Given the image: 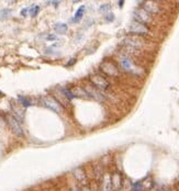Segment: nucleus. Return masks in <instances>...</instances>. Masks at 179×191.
<instances>
[{
	"label": "nucleus",
	"instance_id": "nucleus-9",
	"mask_svg": "<svg viewBox=\"0 0 179 191\" xmlns=\"http://www.w3.org/2000/svg\"><path fill=\"white\" fill-rule=\"evenodd\" d=\"M143 9L145 10L146 12L150 13H156L160 12V6L157 4V1H155V0H145L144 1V4H143Z\"/></svg>",
	"mask_w": 179,
	"mask_h": 191
},
{
	"label": "nucleus",
	"instance_id": "nucleus-4",
	"mask_svg": "<svg viewBox=\"0 0 179 191\" xmlns=\"http://www.w3.org/2000/svg\"><path fill=\"white\" fill-rule=\"evenodd\" d=\"M100 69L102 71L103 74H106L107 76H111V77H118L120 74L117 65L113 62H110V61H103L101 63Z\"/></svg>",
	"mask_w": 179,
	"mask_h": 191
},
{
	"label": "nucleus",
	"instance_id": "nucleus-13",
	"mask_svg": "<svg viewBox=\"0 0 179 191\" xmlns=\"http://www.w3.org/2000/svg\"><path fill=\"white\" fill-rule=\"evenodd\" d=\"M73 175H74V177H75L79 182H81L83 186L87 185V183H86V174H85V171H83L81 168H75V169L73 170Z\"/></svg>",
	"mask_w": 179,
	"mask_h": 191
},
{
	"label": "nucleus",
	"instance_id": "nucleus-6",
	"mask_svg": "<svg viewBox=\"0 0 179 191\" xmlns=\"http://www.w3.org/2000/svg\"><path fill=\"white\" fill-rule=\"evenodd\" d=\"M7 122H8L9 126L11 128V130H12V132L17 136L19 137L24 136V132H23V129L21 128L20 121H18L13 115H7Z\"/></svg>",
	"mask_w": 179,
	"mask_h": 191
},
{
	"label": "nucleus",
	"instance_id": "nucleus-5",
	"mask_svg": "<svg viewBox=\"0 0 179 191\" xmlns=\"http://www.w3.org/2000/svg\"><path fill=\"white\" fill-rule=\"evenodd\" d=\"M129 32L134 34V35L141 36V35H146L148 33V29H147V26L145 24L140 23L138 21H133L129 26Z\"/></svg>",
	"mask_w": 179,
	"mask_h": 191
},
{
	"label": "nucleus",
	"instance_id": "nucleus-16",
	"mask_svg": "<svg viewBox=\"0 0 179 191\" xmlns=\"http://www.w3.org/2000/svg\"><path fill=\"white\" fill-rule=\"evenodd\" d=\"M54 30L56 33L58 34H65L68 31V26L65 23H56L54 25Z\"/></svg>",
	"mask_w": 179,
	"mask_h": 191
},
{
	"label": "nucleus",
	"instance_id": "nucleus-8",
	"mask_svg": "<svg viewBox=\"0 0 179 191\" xmlns=\"http://www.w3.org/2000/svg\"><path fill=\"white\" fill-rule=\"evenodd\" d=\"M83 89L88 92V95L90 97V99H95L98 100V101H103L104 100V96L103 93L101 92V90L97 89L96 87H93L92 85H86Z\"/></svg>",
	"mask_w": 179,
	"mask_h": 191
},
{
	"label": "nucleus",
	"instance_id": "nucleus-25",
	"mask_svg": "<svg viewBox=\"0 0 179 191\" xmlns=\"http://www.w3.org/2000/svg\"><path fill=\"white\" fill-rule=\"evenodd\" d=\"M29 12V8H24L23 9V10H21V16H22V17H25V16H26V13Z\"/></svg>",
	"mask_w": 179,
	"mask_h": 191
},
{
	"label": "nucleus",
	"instance_id": "nucleus-27",
	"mask_svg": "<svg viewBox=\"0 0 179 191\" xmlns=\"http://www.w3.org/2000/svg\"><path fill=\"white\" fill-rule=\"evenodd\" d=\"M46 38H47V40H48V41H54V40H56V36H55V35H47V36H46Z\"/></svg>",
	"mask_w": 179,
	"mask_h": 191
},
{
	"label": "nucleus",
	"instance_id": "nucleus-7",
	"mask_svg": "<svg viewBox=\"0 0 179 191\" xmlns=\"http://www.w3.org/2000/svg\"><path fill=\"white\" fill-rule=\"evenodd\" d=\"M134 19L135 21H138L140 23H143V24H148L152 22V17L148 12H146L144 9H136L133 13Z\"/></svg>",
	"mask_w": 179,
	"mask_h": 191
},
{
	"label": "nucleus",
	"instance_id": "nucleus-28",
	"mask_svg": "<svg viewBox=\"0 0 179 191\" xmlns=\"http://www.w3.org/2000/svg\"><path fill=\"white\" fill-rule=\"evenodd\" d=\"M71 62L68 63V64H67V66H71V65H73V64H74V63L76 62V59H75V58H73V59H71Z\"/></svg>",
	"mask_w": 179,
	"mask_h": 191
},
{
	"label": "nucleus",
	"instance_id": "nucleus-30",
	"mask_svg": "<svg viewBox=\"0 0 179 191\" xmlns=\"http://www.w3.org/2000/svg\"><path fill=\"white\" fill-rule=\"evenodd\" d=\"M155 191H167L166 189H164V188H159V189H157V190H155Z\"/></svg>",
	"mask_w": 179,
	"mask_h": 191
},
{
	"label": "nucleus",
	"instance_id": "nucleus-24",
	"mask_svg": "<svg viewBox=\"0 0 179 191\" xmlns=\"http://www.w3.org/2000/svg\"><path fill=\"white\" fill-rule=\"evenodd\" d=\"M104 20L107 21V22H112L114 20V14L113 13H107L106 17H104Z\"/></svg>",
	"mask_w": 179,
	"mask_h": 191
},
{
	"label": "nucleus",
	"instance_id": "nucleus-10",
	"mask_svg": "<svg viewBox=\"0 0 179 191\" xmlns=\"http://www.w3.org/2000/svg\"><path fill=\"white\" fill-rule=\"evenodd\" d=\"M120 65L122 67V69H124L125 71H129V73H134L136 74L138 69L136 67L134 66V64L131 62V59L129 57H122L120 59Z\"/></svg>",
	"mask_w": 179,
	"mask_h": 191
},
{
	"label": "nucleus",
	"instance_id": "nucleus-19",
	"mask_svg": "<svg viewBox=\"0 0 179 191\" xmlns=\"http://www.w3.org/2000/svg\"><path fill=\"white\" fill-rule=\"evenodd\" d=\"M39 12H40V6H38V4H33L31 8H29V13L32 18L36 17Z\"/></svg>",
	"mask_w": 179,
	"mask_h": 191
},
{
	"label": "nucleus",
	"instance_id": "nucleus-32",
	"mask_svg": "<svg viewBox=\"0 0 179 191\" xmlns=\"http://www.w3.org/2000/svg\"><path fill=\"white\" fill-rule=\"evenodd\" d=\"M155 1H164V0H155Z\"/></svg>",
	"mask_w": 179,
	"mask_h": 191
},
{
	"label": "nucleus",
	"instance_id": "nucleus-21",
	"mask_svg": "<svg viewBox=\"0 0 179 191\" xmlns=\"http://www.w3.org/2000/svg\"><path fill=\"white\" fill-rule=\"evenodd\" d=\"M142 182V187H143V190L145 189H150V188L153 187V180L150 178H146L144 181H141Z\"/></svg>",
	"mask_w": 179,
	"mask_h": 191
},
{
	"label": "nucleus",
	"instance_id": "nucleus-15",
	"mask_svg": "<svg viewBox=\"0 0 179 191\" xmlns=\"http://www.w3.org/2000/svg\"><path fill=\"white\" fill-rule=\"evenodd\" d=\"M85 10H86V7H85V6H81V7H79V8H78V10L76 11L74 18H73V22L78 23V22L83 19V13H85Z\"/></svg>",
	"mask_w": 179,
	"mask_h": 191
},
{
	"label": "nucleus",
	"instance_id": "nucleus-22",
	"mask_svg": "<svg viewBox=\"0 0 179 191\" xmlns=\"http://www.w3.org/2000/svg\"><path fill=\"white\" fill-rule=\"evenodd\" d=\"M132 189H133L134 191H142V190H143V187H142V182H141V181L133 183V186H132Z\"/></svg>",
	"mask_w": 179,
	"mask_h": 191
},
{
	"label": "nucleus",
	"instance_id": "nucleus-29",
	"mask_svg": "<svg viewBox=\"0 0 179 191\" xmlns=\"http://www.w3.org/2000/svg\"><path fill=\"white\" fill-rule=\"evenodd\" d=\"M123 4H124V0H119V6H120V7H122Z\"/></svg>",
	"mask_w": 179,
	"mask_h": 191
},
{
	"label": "nucleus",
	"instance_id": "nucleus-23",
	"mask_svg": "<svg viewBox=\"0 0 179 191\" xmlns=\"http://www.w3.org/2000/svg\"><path fill=\"white\" fill-rule=\"evenodd\" d=\"M110 8H111V6H110V4H102V6H100L99 11H100V12H107V11H109V10H110Z\"/></svg>",
	"mask_w": 179,
	"mask_h": 191
},
{
	"label": "nucleus",
	"instance_id": "nucleus-26",
	"mask_svg": "<svg viewBox=\"0 0 179 191\" xmlns=\"http://www.w3.org/2000/svg\"><path fill=\"white\" fill-rule=\"evenodd\" d=\"M59 2H61V0H51V4H53L54 7H57L59 4Z\"/></svg>",
	"mask_w": 179,
	"mask_h": 191
},
{
	"label": "nucleus",
	"instance_id": "nucleus-12",
	"mask_svg": "<svg viewBox=\"0 0 179 191\" xmlns=\"http://www.w3.org/2000/svg\"><path fill=\"white\" fill-rule=\"evenodd\" d=\"M111 186H112V191H117L122 187V177L119 172H114L111 176Z\"/></svg>",
	"mask_w": 179,
	"mask_h": 191
},
{
	"label": "nucleus",
	"instance_id": "nucleus-11",
	"mask_svg": "<svg viewBox=\"0 0 179 191\" xmlns=\"http://www.w3.org/2000/svg\"><path fill=\"white\" fill-rule=\"evenodd\" d=\"M98 191H112V186H111V175L104 174L100 183V187Z\"/></svg>",
	"mask_w": 179,
	"mask_h": 191
},
{
	"label": "nucleus",
	"instance_id": "nucleus-14",
	"mask_svg": "<svg viewBox=\"0 0 179 191\" xmlns=\"http://www.w3.org/2000/svg\"><path fill=\"white\" fill-rule=\"evenodd\" d=\"M73 93L75 97H80V98H83V99H90V97L88 95V92L81 87H77V88H74L73 90Z\"/></svg>",
	"mask_w": 179,
	"mask_h": 191
},
{
	"label": "nucleus",
	"instance_id": "nucleus-2",
	"mask_svg": "<svg viewBox=\"0 0 179 191\" xmlns=\"http://www.w3.org/2000/svg\"><path fill=\"white\" fill-rule=\"evenodd\" d=\"M40 102L43 107H45V108L50 109L52 111H54L56 113H62L63 112V107L61 102H58L56 99H54L53 97H50V96H44V97H42L41 100H40Z\"/></svg>",
	"mask_w": 179,
	"mask_h": 191
},
{
	"label": "nucleus",
	"instance_id": "nucleus-20",
	"mask_svg": "<svg viewBox=\"0 0 179 191\" xmlns=\"http://www.w3.org/2000/svg\"><path fill=\"white\" fill-rule=\"evenodd\" d=\"M61 92H62L63 95L66 97L67 100H71V99H74V98H75V96H74V93H73V91H71V89L62 88V89H61Z\"/></svg>",
	"mask_w": 179,
	"mask_h": 191
},
{
	"label": "nucleus",
	"instance_id": "nucleus-17",
	"mask_svg": "<svg viewBox=\"0 0 179 191\" xmlns=\"http://www.w3.org/2000/svg\"><path fill=\"white\" fill-rule=\"evenodd\" d=\"M11 9H8V8H4V9H1L0 10V21H6L8 20L9 18L11 17Z\"/></svg>",
	"mask_w": 179,
	"mask_h": 191
},
{
	"label": "nucleus",
	"instance_id": "nucleus-3",
	"mask_svg": "<svg viewBox=\"0 0 179 191\" xmlns=\"http://www.w3.org/2000/svg\"><path fill=\"white\" fill-rule=\"evenodd\" d=\"M90 83L93 87H96L97 89H99V90H107L109 89L110 87V83H109L107 78H104L102 75H99V74H95V75L90 76Z\"/></svg>",
	"mask_w": 179,
	"mask_h": 191
},
{
	"label": "nucleus",
	"instance_id": "nucleus-31",
	"mask_svg": "<svg viewBox=\"0 0 179 191\" xmlns=\"http://www.w3.org/2000/svg\"><path fill=\"white\" fill-rule=\"evenodd\" d=\"M80 1H83V0H73V2H80Z\"/></svg>",
	"mask_w": 179,
	"mask_h": 191
},
{
	"label": "nucleus",
	"instance_id": "nucleus-1",
	"mask_svg": "<svg viewBox=\"0 0 179 191\" xmlns=\"http://www.w3.org/2000/svg\"><path fill=\"white\" fill-rule=\"evenodd\" d=\"M122 44L132 50H141L145 46V41L138 35H130L122 40Z\"/></svg>",
	"mask_w": 179,
	"mask_h": 191
},
{
	"label": "nucleus",
	"instance_id": "nucleus-18",
	"mask_svg": "<svg viewBox=\"0 0 179 191\" xmlns=\"http://www.w3.org/2000/svg\"><path fill=\"white\" fill-rule=\"evenodd\" d=\"M18 100H19V102H20V104L22 105V107H24V108H26V107H30V105H32V102L30 101L26 97H23V96H19L18 97Z\"/></svg>",
	"mask_w": 179,
	"mask_h": 191
}]
</instances>
